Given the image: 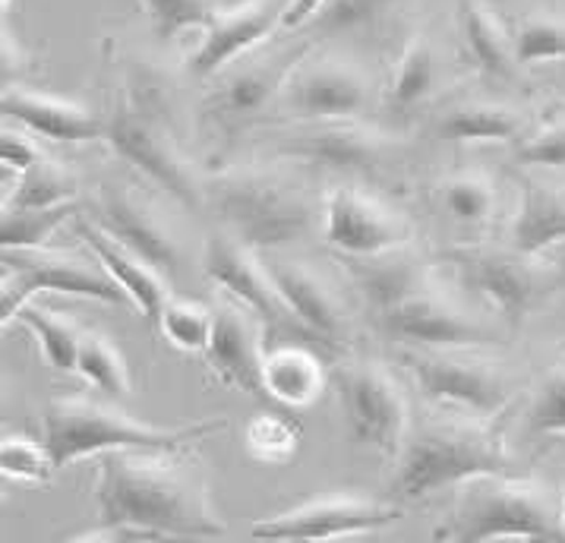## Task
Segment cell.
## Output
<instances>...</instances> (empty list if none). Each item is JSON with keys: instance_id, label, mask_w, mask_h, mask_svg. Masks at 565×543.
Returning <instances> with one entry per match:
<instances>
[{"instance_id": "cell-1", "label": "cell", "mask_w": 565, "mask_h": 543, "mask_svg": "<svg viewBox=\"0 0 565 543\" xmlns=\"http://www.w3.org/2000/svg\"><path fill=\"white\" fill-rule=\"evenodd\" d=\"M98 524L146 531L156 541H212L225 521L212 509L200 468L183 453H111L95 475Z\"/></svg>"}, {"instance_id": "cell-2", "label": "cell", "mask_w": 565, "mask_h": 543, "mask_svg": "<svg viewBox=\"0 0 565 543\" xmlns=\"http://www.w3.org/2000/svg\"><path fill=\"white\" fill-rule=\"evenodd\" d=\"M499 475H512V458L499 420L436 411L427 420L411 424L388 483V502L405 505L449 487L455 490L475 477Z\"/></svg>"}, {"instance_id": "cell-3", "label": "cell", "mask_w": 565, "mask_h": 543, "mask_svg": "<svg viewBox=\"0 0 565 543\" xmlns=\"http://www.w3.org/2000/svg\"><path fill=\"white\" fill-rule=\"evenodd\" d=\"M222 427L225 420L156 427L92 395H57L42 411V443L57 471L111 453H186L196 439Z\"/></svg>"}, {"instance_id": "cell-4", "label": "cell", "mask_w": 565, "mask_h": 543, "mask_svg": "<svg viewBox=\"0 0 565 543\" xmlns=\"http://www.w3.org/2000/svg\"><path fill=\"white\" fill-rule=\"evenodd\" d=\"M565 543L563 505L531 477H475L452 490L433 543Z\"/></svg>"}, {"instance_id": "cell-5", "label": "cell", "mask_w": 565, "mask_h": 543, "mask_svg": "<svg viewBox=\"0 0 565 543\" xmlns=\"http://www.w3.org/2000/svg\"><path fill=\"white\" fill-rule=\"evenodd\" d=\"M105 142L146 181L161 187L186 209H200L205 181L196 178L190 159L181 152L168 127L164 95L156 76H127L114 105L105 114Z\"/></svg>"}, {"instance_id": "cell-6", "label": "cell", "mask_w": 565, "mask_h": 543, "mask_svg": "<svg viewBox=\"0 0 565 543\" xmlns=\"http://www.w3.org/2000/svg\"><path fill=\"white\" fill-rule=\"evenodd\" d=\"M205 203L225 234L253 249L288 247L317 225V205L297 187L266 168H227L205 181Z\"/></svg>"}, {"instance_id": "cell-7", "label": "cell", "mask_w": 565, "mask_h": 543, "mask_svg": "<svg viewBox=\"0 0 565 543\" xmlns=\"http://www.w3.org/2000/svg\"><path fill=\"white\" fill-rule=\"evenodd\" d=\"M398 361L414 380L420 398L439 414H458L475 420H499V414L515 402V385L497 363L465 358L446 348H407Z\"/></svg>"}, {"instance_id": "cell-8", "label": "cell", "mask_w": 565, "mask_h": 543, "mask_svg": "<svg viewBox=\"0 0 565 543\" xmlns=\"http://www.w3.org/2000/svg\"><path fill=\"white\" fill-rule=\"evenodd\" d=\"M446 259L458 281L480 297L509 329H519L556 291V272L543 259L521 256L512 247H455L446 253Z\"/></svg>"}, {"instance_id": "cell-9", "label": "cell", "mask_w": 565, "mask_h": 543, "mask_svg": "<svg viewBox=\"0 0 565 543\" xmlns=\"http://www.w3.org/2000/svg\"><path fill=\"white\" fill-rule=\"evenodd\" d=\"M332 385L351 439L380 453L385 461H398L414 420L405 388L395 380V373L383 363L348 361L335 366Z\"/></svg>"}, {"instance_id": "cell-10", "label": "cell", "mask_w": 565, "mask_h": 543, "mask_svg": "<svg viewBox=\"0 0 565 543\" xmlns=\"http://www.w3.org/2000/svg\"><path fill=\"white\" fill-rule=\"evenodd\" d=\"M89 297L108 307H130L105 269H92L67 253L47 249H3L0 256V322L13 326L17 313L39 295Z\"/></svg>"}, {"instance_id": "cell-11", "label": "cell", "mask_w": 565, "mask_h": 543, "mask_svg": "<svg viewBox=\"0 0 565 543\" xmlns=\"http://www.w3.org/2000/svg\"><path fill=\"white\" fill-rule=\"evenodd\" d=\"M405 519V509L388 499L322 493L291 509L249 524V537L263 543H329L339 537H361L392 528Z\"/></svg>"}, {"instance_id": "cell-12", "label": "cell", "mask_w": 565, "mask_h": 543, "mask_svg": "<svg viewBox=\"0 0 565 543\" xmlns=\"http://www.w3.org/2000/svg\"><path fill=\"white\" fill-rule=\"evenodd\" d=\"M322 244L341 259H373L411 247V225L402 212L358 183H335L319 212Z\"/></svg>"}, {"instance_id": "cell-13", "label": "cell", "mask_w": 565, "mask_h": 543, "mask_svg": "<svg viewBox=\"0 0 565 543\" xmlns=\"http://www.w3.org/2000/svg\"><path fill=\"white\" fill-rule=\"evenodd\" d=\"M373 105V83L366 70L344 57L307 54L278 95L275 108L297 124L361 120Z\"/></svg>"}, {"instance_id": "cell-14", "label": "cell", "mask_w": 565, "mask_h": 543, "mask_svg": "<svg viewBox=\"0 0 565 543\" xmlns=\"http://www.w3.org/2000/svg\"><path fill=\"white\" fill-rule=\"evenodd\" d=\"M376 332L388 341H398L407 348H446V351H471L497 344L499 336L477 319L468 307L455 304L436 285L414 295L395 310L373 317Z\"/></svg>"}, {"instance_id": "cell-15", "label": "cell", "mask_w": 565, "mask_h": 543, "mask_svg": "<svg viewBox=\"0 0 565 543\" xmlns=\"http://www.w3.org/2000/svg\"><path fill=\"white\" fill-rule=\"evenodd\" d=\"M291 0H237L218 7L186 54V73L196 79L222 76L227 67L256 54L281 29Z\"/></svg>"}, {"instance_id": "cell-16", "label": "cell", "mask_w": 565, "mask_h": 543, "mask_svg": "<svg viewBox=\"0 0 565 543\" xmlns=\"http://www.w3.org/2000/svg\"><path fill=\"white\" fill-rule=\"evenodd\" d=\"M203 275L222 291V297L241 304L244 310L259 319L263 329L303 332L278 295L269 269H266V259H259L256 249L234 241L231 234H212L205 241Z\"/></svg>"}, {"instance_id": "cell-17", "label": "cell", "mask_w": 565, "mask_h": 543, "mask_svg": "<svg viewBox=\"0 0 565 543\" xmlns=\"http://www.w3.org/2000/svg\"><path fill=\"white\" fill-rule=\"evenodd\" d=\"M313 51V42H300L278 51H256L234 67H227L215 89L205 98V117L215 120L218 127L244 124L256 114L275 108L278 95L285 89V79L291 70Z\"/></svg>"}, {"instance_id": "cell-18", "label": "cell", "mask_w": 565, "mask_h": 543, "mask_svg": "<svg viewBox=\"0 0 565 543\" xmlns=\"http://www.w3.org/2000/svg\"><path fill=\"white\" fill-rule=\"evenodd\" d=\"M278 152L335 171V174H373L388 156V136L363 120H319L300 124L281 136Z\"/></svg>"}, {"instance_id": "cell-19", "label": "cell", "mask_w": 565, "mask_h": 543, "mask_svg": "<svg viewBox=\"0 0 565 543\" xmlns=\"http://www.w3.org/2000/svg\"><path fill=\"white\" fill-rule=\"evenodd\" d=\"M271 281L278 288V295L285 300L288 313L303 329L307 341H317L326 351H341L351 341V322L341 307L335 291L319 278L317 272L307 263L285 259V256H271L266 259Z\"/></svg>"}, {"instance_id": "cell-20", "label": "cell", "mask_w": 565, "mask_h": 543, "mask_svg": "<svg viewBox=\"0 0 565 543\" xmlns=\"http://www.w3.org/2000/svg\"><path fill=\"white\" fill-rule=\"evenodd\" d=\"M259 319L241 304L222 297V304L215 307V326H212V339L205 348V366L212 370V376L227 388L259 395L263 392V358H266V344L259 332Z\"/></svg>"}, {"instance_id": "cell-21", "label": "cell", "mask_w": 565, "mask_h": 543, "mask_svg": "<svg viewBox=\"0 0 565 543\" xmlns=\"http://www.w3.org/2000/svg\"><path fill=\"white\" fill-rule=\"evenodd\" d=\"M92 222L105 234H111L117 244H124L127 249H134L136 256H142L146 263H152L161 275H171L178 269L181 247H178L174 234L161 222L159 212H152L130 190L105 187L92 205Z\"/></svg>"}, {"instance_id": "cell-22", "label": "cell", "mask_w": 565, "mask_h": 543, "mask_svg": "<svg viewBox=\"0 0 565 543\" xmlns=\"http://www.w3.org/2000/svg\"><path fill=\"white\" fill-rule=\"evenodd\" d=\"M0 108H3L7 124H17L25 134L39 136V139H51V142L105 139V117L89 111L83 102H73L64 95H54V92L29 89L23 83L20 86L7 83Z\"/></svg>"}, {"instance_id": "cell-23", "label": "cell", "mask_w": 565, "mask_h": 543, "mask_svg": "<svg viewBox=\"0 0 565 543\" xmlns=\"http://www.w3.org/2000/svg\"><path fill=\"white\" fill-rule=\"evenodd\" d=\"M73 231L76 237L89 247L95 256V263L105 269V275L111 278L114 285L130 297V307H134L139 317H146L149 322H156L161 313V307L171 300L168 291V275H161L152 263H146L142 256H136L134 249H127L124 244H117L111 234H105L102 227L95 225L86 215H76L73 219Z\"/></svg>"}, {"instance_id": "cell-24", "label": "cell", "mask_w": 565, "mask_h": 543, "mask_svg": "<svg viewBox=\"0 0 565 543\" xmlns=\"http://www.w3.org/2000/svg\"><path fill=\"white\" fill-rule=\"evenodd\" d=\"M348 263H351L348 272L361 291L370 317L388 313L398 304L433 288L427 259L417 256L411 247L392 249V253L373 256V259H348Z\"/></svg>"}, {"instance_id": "cell-25", "label": "cell", "mask_w": 565, "mask_h": 543, "mask_svg": "<svg viewBox=\"0 0 565 543\" xmlns=\"http://www.w3.org/2000/svg\"><path fill=\"white\" fill-rule=\"evenodd\" d=\"M559 244H565V187L537 178L521 181L519 209L509 227V247L521 256L541 259L546 249Z\"/></svg>"}, {"instance_id": "cell-26", "label": "cell", "mask_w": 565, "mask_h": 543, "mask_svg": "<svg viewBox=\"0 0 565 543\" xmlns=\"http://www.w3.org/2000/svg\"><path fill=\"white\" fill-rule=\"evenodd\" d=\"M458 29L477 73L497 83L519 79L521 67L515 61L512 29L499 20L490 0H458Z\"/></svg>"}, {"instance_id": "cell-27", "label": "cell", "mask_w": 565, "mask_h": 543, "mask_svg": "<svg viewBox=\"0 0 565 543\" xmlns=\"http://www.w3.org/2000/svg\"><path fill=\"white\" fill-rule=\"evenodd\" d=\"M436 134L452 142H515L531 134V117L497 98H461L436 117Z\"/></svg>"}, {"instance_id": "cell-28", "label": "cell", "mask_w": 565, "mask_h": 543, "mask_svg": "<svg viewBox=\"0 0 565 543\" xmlns=\"http://www.w3.org/2000/svg\"><path fill=\"white\" fill-rule=\"evenodd\" d=\"M326 388V366L303 344H275L263 358V392L281 407H310Z\"/></svg>"}, {"instance_id": "cell-29", "label": "cell", "mask_w": 565, "mask_h": 543, "mask_svg": "<svg viewBox=\"0 0 565 543\" xmlns=\"http://www.w3.org/2000/svg\"><path fill=\"white\" fill-rule=\"evenodd\" d=\"M439 83V54L433 45L430 35L414 32L402 47L395 67L388 73L385 83L383 105L385 111L402 117V114L417 111L424 102H430V95L436 92Z\"/></svg>"}, {"instance_id": "cell-30", "label": "cell", "mask_w": 565, "mask_h": 543, "mask_svg": "<svg viewBox=\"0 0 565 543\" xmlns=\"http://www.w3.org/2000/svg\"><path fill=\"white\" fill-rule=\"evenodd\" d=\"M13 322H20L25 332L35 339V344H39V351H42V358H45L51 370H57V373H76L79 341H83L86 329H79L64 313L39 307V304H25Z\"/></svg>"}, {"instance_id": "cell-31", "label": "cell", "mask_w": 565, "mask_h": 543, "mask_svg": "<svg viewBox=\"0 0 565 543\" xmlns=\"http://www.w3.org/2000/svg\"><path fill=\"white\" fill-rule=\"evenodd\" d=\"M79 193L76 174L61 161L42 159L29 171L17 174V187L7 193L3 209H54V205H73Z\"/></svg>"}, {"instance_id": "cell-32", "label": "cell", "mask_w": 565, "mask_h": 543, "mask_svg": "<svg viewBox=\"0 0 565 543\" xmlns=\"http://www.w3.org/2000/svg\"><path fill=\"white\" fill-rule=\"evenodd\" d=\"M76 376H83L92 388H98L108 398H124L134 392L130 366L124 361L120 348L98 329L83 332L79 358H76Z\"/></svg>"}, {"instance_id": "cell-33", "label": "cell", "mask_w": 565, "mask_h": 543, "mask_svg": "<svg viewBox=\"0 0 565 543\" xmlns=\"http://www.w3.org/2000/svg\"><path fill=\"white\" fill-rule=\"evenodd\" d=\"M439 200L443 209L449 212V219L465 227H483L497 215V183L483 171H458L449 174L439 187Z\"/></svg>"}, {"instance_id": "cell-34", "label": "cell", "mask_w": 565, "mask_h": 543, "mask_svg": "<svg viewBox=\"0 0 565 543\" xmlns=\"http://www.w3.org/2000/svg\"><path fill=\"white\" fill-rule=\"evenodd\" d=\"M156 326H159L161 339L168 341L174 351L205 354L209 339H212V326H215V307H205V304L190 300V297H171L161 307Z\"/></svg>"}, {"instance_id": "cell-35", "label": "cell", "mask_w": 565, "mask_h": 543, "mask_svg": "<svg viewBox=\"0 0 565 543\" xmlns=\"http://www.w3.org/2000/svg\"><path fill=\"white\" fill-rule=\"evenodd\" d=\"M76 205L54 209H3L0 249H45L64 225H73Z\"/></svg>"}, {"instance_id": "cell-36", "label": "cell", "mask_w": 565, "mask_h": 543, "mask_svg": "<svg viewBox=\"0 0 565 543\" xmlns=\"http://www.w3.org/2000/svg\"><path fill=\"white\" fill-rule=\"evenodd\" d=\"M521 430L527 439H565V363L550 366L534 383Z\"/></svg>"}, {"instance_id": "cell-37", "label": "cell", "mask_w": 565, "mask_h": 543, "mask_svg": "<svg viewBox=\"0 0 565 543\" xmlns=\"http://www.w3.org/2000/svg\"><path fill=\"white\" fill-rule=\"evenodd\" d=\"M519 67L565 61V20L556 13H527L512 29Z\"/></svg>"}, {"instance_id": "cell-38", "label": "cell", "mask_w": 565, "mask_h": 543, "mask_svg": "<svg viewBox=\"0 0 565 543\" xmlns=\"http://www.w3.org/2000/svg\"><path fill=\"white\" fill-rule=\"evenodd\" d=\"M244 443H247V453L256 461H266V465H285L291 461L300 446V430L288 417L281 414H253L247 420V430H244Z\"/></svg>"}, {"instance_id": "cell-39", "label": "cell", "mask_w": 565, "mask_h": 543, "mask_svg": "<svg viewBox=\"0 0 565 543\" xmlns=\"http://www.w3.org/2000/svg\"><path fill=\"white\" fill-rule=\"evenodd\" d=\"M139 3L149 20V29L161 42H171L190 29L203 32L212 13L222 7L218 0H139Z\"/></svg>"}, {"instance_id": "cell-40", "label": "cell", "mask_w": 565, "mask_h": 543, "mask_svg": "<svg viewBox=\"0 0 565 543\" xmlns=\"http://www.w3.org/2000/svg\"><path fill=\"white\" fill-rule=\"evenodd\" d=\"M0 471L3 480L29 483V487H45L54 477V461L47 455L45 443H35L20 433H7L0 443Z\"/></svg>"}, {"instance_id": "cell-41", "label": "cell", "mask_w": 565, "mask_h": 543, "mask_svg": "<svg viewBox=\"0 0 565 543\" xmlns=\"http://www.w3.org/2000/svg\"><path fill=\"white\" fill-rule=\"evenodd\" d=\"M392 3L395 0H326L307 25L317 29L319 35L363 32V29H370L376 20H383V13H388Z\"/></svg>"}, {"instance_id": "cell-42", "label": "cell", "mask_w": 565, "mask_h": 543, "mask_svg": "<svg viewBox=\"0 0 565 543\" xmlns=\"http://www.w3.org/2000/svg\"><path fill=\"white\" fill-rule=\"evenodd\" d=\"M515 159L527 168H565V108L543 117L515 146Z\"/></svg>"}, {"instance_id": "cell-43", "label": "cell", "mask_w": 565, "mask_h": 543, "mask_svg": "<svg viewBox=\"0 0 565 543\" xmlns=\"http://www.w3.org/2000/svg\"><path fill=\"white\" fill-rule=\"evenodd\" d=\"M42 159H45V149L32 139V134H25L23 127H17V124H7V130L0 136V161H3V168L23 174V171H29L32 164H39Z\"/></svg>"}, {"instance_id": "cell-44", "label": "cell", "mask_w": 565, "mask_h": 543, "mask_svg": "<svg viewBox=\"0 0 565 543\" xmlns=\"http://www.w3.org/2000/svg\"><path fill=\"white\" fill-rule=\"evenodd\" d=\"M67 543H156L152 534L146 531H134V528H108V524H98L95 531H86L79 537H73Z\"/></svg>"}, {"instance_id": "cell-45", "label": "cell", "mask_w": 565, "mask_h": 543, "mask_svg": "<svg viewBox=\"0 0 565 543\" xmlns=\"http://www.w3.org/2000/svg\"><path fill=\"white\" fill-rule=\"evenodd\" d=\"M322 3H326V0H291L281 29H285V32H291V29H303V25L313 20V13H317Z\"/></svg>"}, {"instance_id": "cell-46", "label": "cell", "mask_w": 565, "mask_h": 543, "mask_svg": "<svg viewBox=\"0 0 565 543\" xmlns=\"http://www.w3.org/2000/svg\"><path fill=\"white\" fill-rule=\"evenodd\" d=\"M563 528H565V497H563Z\"/></svg>"}]
</instances>
